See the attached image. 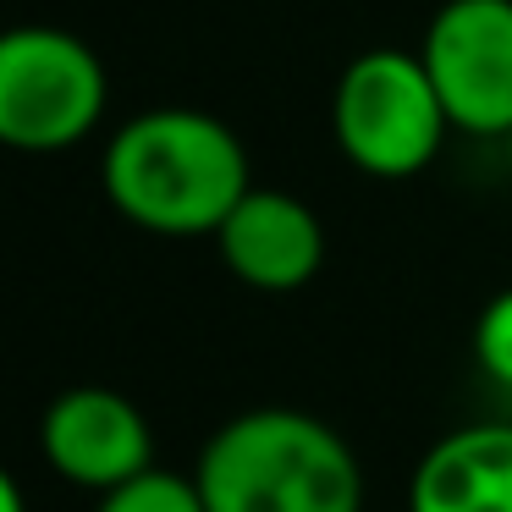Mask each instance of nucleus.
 <instances>
[{
  "label": "nucleus",
  "instance_id": "obj_10",
  "mask_svg": "<svg viewBox=\"0 0 512 512\" xmlns=\"http://www.w3.org/2000/svg\"><path fill=\"white\" fill-rule=\"evenodd\" d=\"M474 358L501 391H512V287L479 309L474 320Z\"/></svg>",
  "mask_w": 512,
  "mask_h": 512
},
{
  "label": "nucleus",
  "instance_id": "obj_11",
  "mask_svg": "<svg viewBox=\"0 0 512 512\" xmlns=\"http://www.w3.org/2000/svg\"><path fill=\"white\" fill-rule=\"evenodd\" d=\"M0 512H28V496H23V485H17V474L0 479Z\"/></svg>",
  "mask_w": 512,
  "mask_h": 512
},
{
  "label": "nucleus",
  "instance_id": "obj_4",
  "mask_svg": "<svg viewBox=\"0 0 512 512\" xmlns=\"http://www.w3.org/2000/svg\"><path fill=\"white\" fill-rule=\"evenodd\" d=\"M111 105V78L89 39L50 23L0 39V144L17 155L78 149Z\"/></svg>",
  "mask_w": 512,
  "mask_h": 512
},
{
  "label": "nucleus",
  "instance_id": "obj_8",
  "mask_svg": "<svg viewBox=\"0 0 512 512\" xmlns=\"http://www.w3.org/2000/svg\"><path fill=\"white\" fill-rule=\"evenodd\" d=\"M408 512H512V419L446 430L413 468Z\"/></svg>",
  "mask_w": 512,
  "mask_h": 512
},
{
  "label": "nucleus",
  "instance_id": "obj_6",
  "mask_svg": "<svg viewBox=\"0 0 512 512\" xmlns=\"http://www.w3.org/2000/svg\"><path fill=\"white\" fill-rule=\"evenodd\" d=\"M39 452L67 485L111 496L155 463V430L144 408L111 386H72L39 419Z\"/></svg>",
  "mask_w": 512,
  "mask_h": 512
},
{
  "label": "nucleus",
  "instance_id": "obj_2",
  "mask_svg": "<svg viewBox=\"0 0 512 512\" xmlns=\"http://www.w3.org/2000/svg\"><path fill=\"white\" fill-rule=\"evenodd\" d=\"M210 512H364V463L336 424L303 408L232 413L199 452Z\"/></svg>",
  "mask_w": 512,
  "mask_h": 512
},
{
  "label": "nucleus",
  "instance_id": "obj_3",
  "mask_svg": "<svg viewBox=\"0 0 512 512\" xmlns=\"http://www.w3.org/2000/svg\"><path fill=\"white\" fill-rule=\"evenodd\" d=\"M446 133L452 116L419 50L375 45L342 67L331 89V138L353 171L375 182H408L435 166Z\"/></svg>",
  "mask_w": 512,
  "mask_h": 512
},
{
  "label": "nucleus",
  "instance_id": "obj_5",
  "mask_svg": "<svg viewBox=\"0 0 512 512\" xmlns=\"http://www.w3.org/2000/svg\"><path fill=\"white\" fill-rule=\"evenodd\" d=\"M419 61L452 133L512 138V0H441L424 23Z\"/></svg>",
  "mask_w": 512,
  "mask_h": 512
},
{
  "label": "nucleus",
  "instance_id": "obj_7",
  "mask_svg": "<svg viewBox=\"0 0 512 512\" xmlns=\"http://www.w3.org/2000/svg\"><path fill=\"white\" fill-rule=\"evenodd\" d=\"M221 265L254 292H298L325 265V226L298 193L287 188H248L243 204L215 232Z\"/></svg>",
  "mask_w": 512,
  "mask_h": 512
},
{
  "label": "nucleus",
  "instance_id": "obj_12",
  "mask_svg": "<svg viewBox=\"0 0 512 512\" xmlns=\"http://www.w3.org/2000/svg\"><path fill=\"white\" fill-rule=\"evenodd\" d=\"M507 166H512V138H507Z\"/></svg>",
  "mask_w": 512,
  "mask_h": 512
},
{
  "label": "nucleus",
  "instance_id": "obj_1",
  "mask_svg": "<svg viewBox=\"0 0 512 512\" xmlns=\"http://www.w3.org/2000/svg\"><path fill=\"white\" fill-rule=\"evenodd\" d=\"M100 188L127 226L155 237H215L254 188L248 149L221 116L155 105L111 133Z\"/></svg>",
  "mask_w": 512,
  "mask_h": 512
},
{
  "label": "nucleus",
  "instance_id": "obj_9",
  "mask_svg": "<svg viewBox=\"0 0 512 512\" xmlns=\"http://www.w3.org/2000/svg\"><path fill=\"white\" fill-rule=\"evenodd\" d=\"M94 512H210L199 496V479L193 474H171V468H149L133 485L100 496Z\"/></svg>",
  "mask_w": 512,
  "mask_h": 512
}]
</instances>
